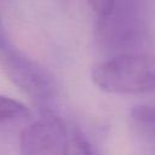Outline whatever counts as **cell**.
Returning a JSON list of instances; mask_svg holds the SVG:
<instances>
[{"label":"cell","instance_id":"obj_4","mask_svg":"<svg viewBox=\"0 0 155 155\" xmlns=\"http://www.w3.org/2000/svg\"><path fill=\"white\" fill-rule=\"evenodd\" d=\"M130 116L138 134L148 144L155 147V107L136 105Z\"/></svg>","mask_w":155,"mask_h":155},{"label":"cell","instance_id":"obj_7","mask_svg":"<svg viewBox=\"0 0 155 155\" xmlns=\"http://www.w3.org/2000/svg\"><path fill=\"white\" fill-rule=\"evenodd\" d=\"M93 11L102 18L107 17L115 6V0H88Z\"/></svg>","mask_w":155,"mask_h":155},{"label":"cell","instance_id":"obj_5","mask_svg":"<svg viewBox=\"0 0 155 155\" xmlns=\"http://www.w3.org/2000/svg\"><path fill=\"white\" fill-rule=\"evenodd\" d=\"M28 115L29 110L23 103L0 94V122L25 117Z\"/></svg>","mask_w":155,"mask_h":155},{"label":"cell","instance_id":"obj_1","mask_svg":"<svg viewBox=\"0 0 155 155\" xmlns=\"http://www.w3.org/2000/svg\"><path fill=\"white\" fill-rule=\"evenodd\" d=\"M92 80L109 93L155 91V57L144 53H119L94 67Z\"/></svg>","mask_w":155,"mask_h":155},{"label":"cell","instance_id":"obj_8","mask_svg":"<svg viewBox=\"0 0 155 155\" xmlns=\"http://www.w3.org/2000/svg\"><path fill=\"white\" fill-rule=\"evenodd\" d=\"M7 41H8V40H7V36H6L4 25H2V21H1V16H0V47H1L2 45H5Z\"/></svg>","mask_w":155,"mask_h":155},{"label":"cell","instance_id":"obj_3","mask_svg":"<svg viewBox=\"0 0 155 155\" xmlns=\"http://www.w3.org/2000/svg\"><path fill=\"white\" fill-rule=\"evenodd\" d=\"M65 140L63 122L58 117H45L21 132V153L22 155H61Z\"/></svg>","mask_w":155,"mask_h":155},{"label":"cell","instance_id":"obj_6","mask_svg":"<svg viewBox=\"0 0 155 155\" xmlns=\"http://www.w3.org/2000/svg\"><path fill=\"white\" fill-rule=\"evenodd\" d=\"M61 155H96L92 145L80 133H74L65 140Z\"/></svg>","mask_w":155,"mask_h":155},{"label":"cell","instance_id":"obj_2","mask_svg":"<svg viewBox=\"0 0 155 155\" xmlns=\"http://www.w3.org/2000/svg\"><path fill=\"white\" fill-rule=\"evenodd\" d=\"M0 65L7 78L33 98L44 99L52 92V85L45 71L10 41L0 47Z\"/></svg>","mask_w":155,"mask_h":155}]
</instances>
